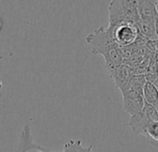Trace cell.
I'll return each mask as SVG.
<instances>
[{
    "label": "cell",
    "instance_id": "6da1fadb",
    "mask_svg": "<svg viewBox=\"0 0 158 152\" xmlns=\"http://www.w3.org/2000/svg\"><path fill=\"white\" fill-rule=\"evenodd\" d=\"M109 27L122 23H138L136 0H112L108 5Z\"/></svg>",
    "mask_w": 158,
    "mask_h": 152
},
{
    "label": "cell",
    "instance_id": "7a4b0ae2",
    "mask_svg": "<svg viewBox=\"0 0 158 152\" xmlns=\"http://www.w3.org/2000/svg\"><path fill=\"white\" fill-rule=\"evenodd\" d=\"M85 41L91 46L93 54L101 55L104 57V59L108 57L116 49L119 48L110 31L103 26L87 35Z\"/></svg>",
    "mask_w": 158,
    "mask_h": 152
},
{
    "label": "cell",
    "instance_id": "3957f363",
    "mask_svg": "<svg viewBox=\"0 0 158 152\" xmlns=\"http://www.w3.org/2000/svg\"><path fill=\"white\" fill-rule=\"evenodd\" d=\"M119 47H127L136 43L140 33L136 24L122 23L113 27H107Z\"/></svg>",
    "mask_w": 158,
    "mask_h": 152
},
{
    "label": "cell",
    "instance_id": "277c9868",
    "mask_svg": "<svg viewBox=\"0 0 158 152\" xmlns=\"http://www.w3.org/2000/svg\"><path fill=\"white\" fill-rule=\"evenodd\" d=\"M121 94L123 98L124 110L130 116H133L142 111L144 107V99L143 93L128 88L122 90Z\"/></svg>",
    "mask_w": 158,
    "mask_h": 152
},
{
    "label": "cell",
    "instance_id": "5b68a950",
    "mask_svg": "<svg viewBox=\"0 0 158 152\" xmlns=\"http://www.w3.org/2000/svg\"><path fill=\"white\" fill-rule=\"evenodd\" d=\"M151 123H152V121L148 117L145 111L143 109L141 112H139L133 116H131V118L129 120V126L131 127V131L135 135L147 137V135H146L147 128Z\"/></svg>",
    "mask_w": 158,
    "mask_h": 152
},
{
    "label": "cell",
    "instance_id": "8992f818",
    "mask_svg": "<svg viewBox=\"0 0 158 152\" xmlns=\"http://www.w3.org/2000/svg\"><path fill=\"white\" fill-rule=\"evenodd\" d=\"M108 72L111 79H113V81L115 82L116 87L118 89L122 88L134 75L133 70L126 64H122L115 68L114 70L109 71Z\"/></svg>",
    "mask_w": 158,
    "mask_h": 152
},
{
    "label": "cell",
    "instance_id": "52a82bcc",
    "mask_svg": "<svg viewBox=\"0 0 158 152\" xmlns=\"http://www.w3.org/2000/svg\"><path fill=\"white\" fill-rule=\"evenodd\" d=\"M137 27L140 34L148 41L157 42L155 19H139Z\"/></svg>",
    "mask_w": 158,
    "mask_h": 152
},
{
    "label": "cell",
    "instance_id": "ba28073f",
    "mask_svg": "<svg viewBox=\"0 0 158 152\" xmlns=\"http://www.w3.org/2000/svg\"><path fill=\"white\" fill-rule=\"evenodd\" d=\"M156 0H138L137 10L139 19H155L158 12Z\"/></svg>",
    "mask_w": 158,
    "mask_h": 152
},
{
    "label": "cell",
    "instance_id": "9c48e42d",
    "mask_svg": "<svg viewBox=\"0 0 158 152\" xmlns=\"http://www.w3.org/2000/svg\"><path fill=\"white\" fill-rule=\"evenodd\" d=\"M143 99L145 103L150 104L154 106L155 108L156 107L158 103V90L154 84L146 82L143 87Z\"/></svg>",
    "mask_w": 158,
    "mask_h": 152
},
{
    "label": "cell",
    "instance_id": "30bf717a",
    "mask_svg": "<svg viewBox=\"0 0 158 152\" xmlns=\"http://www.w3.org/2000/svg\"><path fill=\"white\" fill-rule=\"evenodd\" d=\"M63 152H94L93 150V146L85 148L82 146L81 140H70L65 144Z\"/></svg>",
    "mask_w": 158,
    "mask_h": 152
},
{
    "label": "cell",
    "instance_id": "8fae6325",
    "mask_svg": "<svg viewBox=\"0 0 158 152\" xmlns=\"http://www.w3.org/2000/svg\"><path fill=\"white\" fill-rule=\"evenodd\" d=\"M147 137H150L153 140L158 142V122H152L146 132Z\"/></svg>",
    "mask_w": 158,
    "mask_h": 152
},
{
    "label": "cell",
    "instance_id": "7c38bea8",
    "mask_svg": "<svg viewBox=\"0 0 158 152\" xmlns=\"http://www.w3.org/2000/svg\"><path fill=\"white\" fill-rule=\"evenodd\" d=\"M21 152H48L46 151L45 150H44V149H42V148H40V147H38V146H32L31 148H29V149H27V150H22Z\"/></svg>",
    "mask_w": 158,
    "mask_h": 152
},
{
    "label": "cell",
    "instance_id": "4fadbf2b",
    "mask_svg": "<svg viewBox=\"0 0 158 152\" xmlns=\"http://www.w3.org/2000/svg\"><path fill=\"white\" fill-rule=\"evenodd\" d=\"M156 38H157L158 43V12L156 15Z\"/></svg>",
    "mask_w": 158,
    "mask_h": 152
},
{
    "label": "cell",
    "instance_id": "5bb4252c",
    "mask_svg": "<svg viewBox=\"0 0 158 152\" xmlns=\"http://www.w3.org/2000/svg\"><path fill=\"white\" fill-rule=\"evenodd\" d=\"M153 84L155 85V86L156 87V89H157V90H158V77H157V78H156V80H155V82H154Z\"/></svg>",
    "mask_w": 158,
    "mask_h": 152
},
{
    "label": "cell",
    "instance_id": "9a60e30c",
    "mask_svg": "<svg viewBox=\"0 0 158 152\" xmlns=\"http://www.w3.org/2000/svg\"><path fill=\"white\" fill-rule=\"evenodd\" d=\"M1 89H2V82L0 81V91H1Z\"/></svg>",
    "mask_w": 158,
    "mask_h": 152
},
{
    "label": "cell",
    "instance_id": "2e32d148",
    "mask_svg": "<svg viewBox=\"0 0 158 152\" xmlns=\"http://www.w3.org/2000/svg\"><path fill=\"white\" fill-rule=\"evenodd\" d=\"M0 28H1V20H0Z\"/></svg>",
    "mask_w": 158,
    "mask_h": 152
},
{
    "label": "cell",
    "instance_id": "e0dca14e",
    "mask_svg": "<svg viewBox=\"0 0 158 152\" xmlns=\"http://www.w3.org/2000/svg\"><path fill=\"white\" fill-rule=\"evenodd\" d=\"M157 73H158V68H157Z\"/></svg>",
    "mask_w": 158,
    "mask_h": 152
},
{
    "label": "cell",
    "instance_id": "ac0fdd59",
    "mask_svg": "<svg viewBox=\"0 0 158 152\" xmlns=\"http://www.w3.org/2000/svg\"><path fill=\"white\" fill-rule=\"evenodd\" d=\"M157 47H158V43H157Z\"/></svg>",
    "mask_w": 158,
    "mask_h": 152
}]
</instances>
